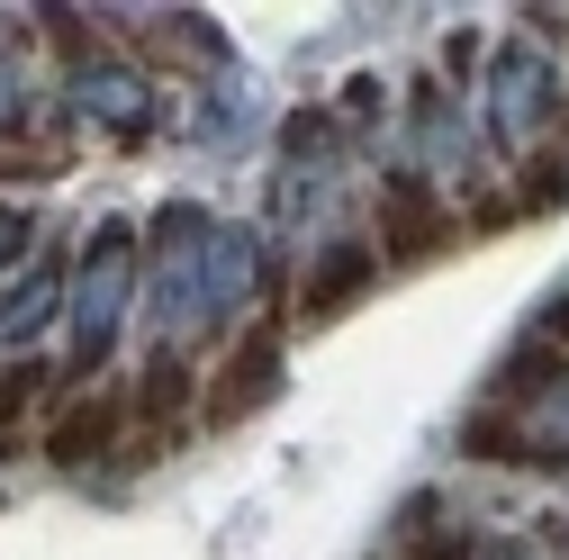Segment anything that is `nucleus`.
I'll list each match as a JSON object with an SVG mask.
<instances>
[{"label": "nucleus", "mask_w": 569, "mask_h": 560, "mask_svg": "<svg viewBox=\"0 0 569 560\" xmlns=\"http://www.w3.org/2000/svg\"><path fill=\"white\" fill-rule=\"evenodd\" d=\"M190 426H199V371L181 353H154L146 371L127 380V452L163 461V452L190 443Z\"/></svg>", "instance_id": "nucleus-1"}, {"label": "nucleus", "mask_w": 569, "mask_h": 560, "mask_svg": "<svg viewBox=\"0 0 569 560\" xmlns=\"http://www.w3.org/2000/svg\"><path fill=\"white\" fill-rule=\"evenodd\" d=\"M271 389H280V317H253L199 380V426H244L253 407H271Z\"/></svg>", "instance_id": "nucleus-2"}, {"label": "nucleus", "mask_w": 569, "mask_h": 560, "mask_svg": "<svg viewBox=\"0 0 569 560\" xmlns=\"http://www.w3.org/2000/svg\"><path fill=\"white\" fill-rule=\"evenodd\" d=\"M443 244H461V218H452V199L425 181V172H389L380 181V271L389 262H425V253H443Z\"/></svg>", "instance_id": "nucleus-3"}, {"label": "nucleus", "mask_w": 569, "mask_h": 560, "mask_svg": "<svg viewBox=\"0 0 569 560\" xmlns=\"http://www.w3.org/2000/svg\"><path fill=\"white\" fill-rule=\"evenodd\" d=\"M109 452H127V380L73 389V398L54 407V426H46V461H54V470H91V461H109Z\"/></svg>", "instance_id": "nucleus-4"}, {"label": "nucleus", "mask_w": 569, "mask_h": 560, "mask_svg": "<svg viewBox=\"0 0 569 560\" xmlns=\"http://www.w3.org/2000/svg\"><path fill=\"white\" fill-rule=\"evenodd\" d=\"M371 280H380V253H371L362 236H343V244H326V253H317V262L299 271V308H290V317L326 326V317H343L352 299H362Z\"/></svg>", "instance_id": "nucleus-5"}, {"label": "nucleus", "mask_w": 569, "mask_h": 560, "mask_svg": "<svg viewBox=\"0 0 569 560\" xmlns=\"http://www.w3.org/2000/svg\"><path fill=\"white\" fill-rule=\"evenodd\" d=\"M63 163H73V127L63 118H19L0 136V181H54Z\"/></svg>", "instance_id": "nucleus-6"}, {"label": "nucleus", "mask_w": 569, "mask_h": 560, "mask_svg": "<svg viewBox=\"0 0 569 560\" xmlns=\"http://www.w3.org/2000/svg\"><path fill=\"white\" fill-rule=\"evenodd\" d=\"M461 452H470V461H551V443H533V434H525V416H516V407H497V398L470 407Z\"/></svg>", "instance_id": "nucleus-7"}, {"label": "nucleus", "mask_w": 569, "mask_h": 560, "mask_svg": "<svg viewBox=\"0 0 569 560\" xmlns=\"http://www.w3.org/2000/svg\"><path fill=\"white\" fill-rule=\"evenodd\" d=\"M560 353H551V343L533 334V343H516V353H507V371H497V407H525V398H542V389H560Z\"/></svg>", "instance_id": "nucleus-8"}, {"label": "nucleus", "mask_w": 569, "mask_h": 560, "mask_svg": "<svg viewBox=\"0 0 569 560\" xmlns=\"http://www.w3.org/2000/svg\"><path fill=\"white\" fill-rule=\"evenodd\" d=\"M435 507H407L398 524V560H479V533L470 524H425Z\"/></svg>", "instance_id": "nucleus-9"}, {"label": "nucleus", "mask_w": 569, "mask_h": 560, "mask_svg": "<svg viewBox=\"0 0 569 560\" xmlns=\"http://www.w3.org/2000/svg\"><path fill=\"white\" fill-rule=\"evenodd\" d=\"M54 371L46 362H0V426H19V416L37 407V389H46Z\"/></svg>", "instance_id": "nucleus-10"}, {"label": "nucleus", "mask_w": 569, "mask_h": 560, "mask_svg": "<svg viewBox=\"0 0 569 560\" xmlns=\"http://www.w3.org/2000/svg\"><path fill=\"white\" fill-rule=\"evenodd\" d=\"M542 343H551V353L569 362V308H551V317H542Z\"/></svg>", "instance_id": "nucleus-11"}]
</instances>
